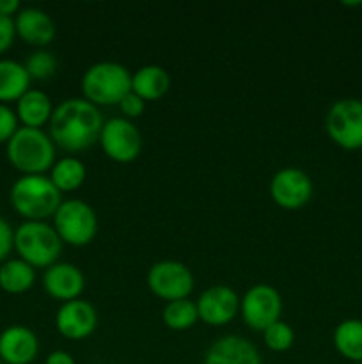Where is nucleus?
<instances>
[{
	"instance_id": "obj_13",
	"label": "nucleus",
	"mask_w": 362,
	"mask_h": 364,
	"mask_svg": "<svg viewBox=\"0 0 362 364\" xmlns=\"http://www.w3.org/2000/svg\"><path fill=\"white\" fill-rule=\"evenodd\" d=\"M57 333L70 341L87 340L98 327V311L84 299L64 302L55 313Z\"/></svg>"
},
{
	"instance_id": "obj_21",
	"label": "nucleus",
	"mask_w": 362,
	"mask_h": 364,
	"mask_svg": "<svg viewBox=\"0 0 362 364\" xmlns=\"http://www.w3.org/2000/svg\"><path fill=\"white\" fill-rule=\"evenodd\" d=\"M35 283V269L20 258H9L0 265V290L9 295L27 294Z\"/></svg>"
},
{
	"instance_id": "obj_16",
	"label": "nucleus",
	"mask_w": 362,
	"mask_h": 364,
	"mask_svg": "<svg viewBox=\"0 0 362 364\" xmlns=\"http://www.w3.org/2000/svg\"><path fill=\"white\" fill-rule=\"evenodd\" d=\"M39 354V340L27 326H9L0 333V361L32 364Z\"/></svg>"
},
{
	"instance_id": "obj_3",
	"label": "nucleus",
	"mask_w": 362,
	"mask_h": 364,
	"mask_svg": "<svg viewBox=\"0 0 362 364\" xmlns=\"http://www.w3.org/2000/svg\"><path fill=\"white\" fill-rule=\"evenodd\" d=\"M55 148L48 132L43 128L20 127L6 144V155L21 176L46 174L55 164Z\"/></svg>"
},
{
	"instance_id": "obj_18",
	"label": "nucleus",
	"mask_w": 362,
	"mask_h": 364,
	"mask_svg": "<svg viewBox=\"0 0 362 364\" xmlns=\"http://www.w3.org/2000/svg\"><path fill=\"white\" fill-rule=\"evenodd\" d=\"M53 103L50 96L41 89H28L16 102L18 123L25 128H43L50 123L53 114Z\"/></svg>"
},
{
	"instance_id": "obj_2",
	"label": "nucleus",
	"mask_w": 362,
	"mask_h": 364,
	"mask_svg": "<svg viewBox=\"0 0 362 364\" xmlns=\"http://www.w3.org/2000/svg\"><path fill=\"white\" fill-rule=\"evenodd\" d=\"M9 203L23 220L46 223L55 215L62 203V194L46 174H27L11 185Z\"/></svg>"
},
{
	"instance_id": "obj_8",
	"label": "nucleus",
	"mask_w": 362,
	"mask_h": 364,
	"mask_svg": "<svg viewBox=\"0 0 362 364\" xmlns=\"http://www.w3.org/2000/svg\"><path fill=\"white\" fill-rule=\"evenodd\" d=\"M149 291L165 302L188 299L194 290V274L185 263L176 259H162L151 265L146 276Z\"/></svg>"
},
{
	"instance_id": "obj_11",
	"label": "nucleus",
	"mask_w": 362,
	"mask_h": 364,
	"mask_svg": "<svg viewBox=\"0 0 362 364\" xmlns=\"http://www.w3.org/2000/svg\"><path fill=\"white\" fill-rule=\"evenodd\" d=\"M270 196L280 208L298 210L311 201L312 180L298 167H284L273 174L270 181Z\"/></svg>"
},
{
	"instance_id": "obj_26",
	"label": "nucleus",
	"mask_w": 362,
	"mask_h": 364,
	"mask_svg": "<svg viewBox=\"0 0 362 364\" xmlns=\"http://www.w3.org/2000/svg\"><path fill=\"white\" fill-rule=\"evenodd\" d=\"M57 57L45 48L32 52L25 63L31 80H48L57 73Z\"/></svg>"
},
{
	"instance_id": "obj_14",
	"label": "nucleus",
	"mask_w": 362,
	"mask_h": 364,
	"mask_svg": "<svg viewBox=\"0 0 362 364\" xmlns=\"http://www.w3.org/2000/svg\"><path fill=\"white\" fill-rule=\"evenodd\" d=\"M43 288L50 297L62 304L80 299L85 290L84 272L73 263L57 262L43 274Z\"/></svg>"
},
{
	"instance_id": "obj_28",
	"label": "nucleus",
	"mask_w": 362,
	"mask_h": 364,
	"mask_svg": "<svg viewBox=\"0 0 362 364\" xmlns=\"http://www.w3.org/2000/svg\"><path fill=\"white\" fill-rule=\"evenodd\" d=\"M117 107H119V110H121V114H123L124 119L133 121L144 114L146 102L142 98H138L137 95H133V92H128V95L121 100L119 105Z\"/></svg>"
},
{
	"instance_id": "obj_29",
	"label": "nucleus",
	"mask_w": 362,
	"mask_h": 364,
	"mask_svg": "<svg viewBox=\"0 0 362 364\" xmlns=\"http://www.w3.org/2000/svg\"><path fill=\"white\" fill-rule=\"evenodd\" d=\"M14 251V230L4 217H0V265Z\"/></svg>"
},
{
	"instance_id": "obj_33",
	"label": "nucleus",
	"mask_w": 362,
	"mask_h": 364,
	"mask_svg": "<svg viewBox=\"0 0 362 364\" xmlns=\"http://www.w3.org/2000/svg\"><path fill=\"white\" fill-rule=\"evenodd\" d=\"M0 364H4V363H2V361H0Z\"/></svg>"
},
{
	"instance_id": "obj_19",
	"label": "nucleus",
	"mask_w": 362,
	"mask_h": 364,
	"mask_svg": "<svg viewBox=\"0 0 362 364\" xmlns=\"http://www.w3.org/2000/svg\"><path fill=\"white\" fill-rule=\"evenodd\" d=\"M170 87V77L165 68L158 64L142 66L131 75V92L144 102H156L163 98Z\"/></svg>"
},
{
	"instance_id": "obj_32",
	"label": "nucleus",
	"mask_w": 362,
	"mask_h": 364,
	"mask_svg": "<svg viewBox=\"0 0 362 364\" xmlns=\"http://www.w3.org/2000/svg\"><path fill=\"white\" fill-rule=\"evenodd\" d=\"M21 9L20 0H0V16L14 18Z\"/></svg>"
},
{
	"instance_id": "obj_9",
	"label": "nucleus",
	"mask_w": 362,
	"mask_h": 364,
	"mask_svg": "<svg viewBox=\"0 0 362 364\" xmlns=\"http://www.w3.org/2000/svg\"><path fill=\"white\" fill-rule=\"evenodd\" d=\"M280 313H283V295L272 284H254L240 299L241 318L245 326L256 333H263L266 327L280 320Z\"/></svg>"
},
{
	"instance_id": "obj_25",
	"label": "nucleus",
	"mask_w": 362,
	"mask_h": 364,
	"mask_svg": "<svg viewBox=\"0 0 362 364\" xmlns=\"http://www.w3.org/2000/svg\"><path fill=\"white\" fill-rule=\"evenodd\" d=\"M261 334L266 347H268L272 352H277V354L287 352L295 343L293 327H291L287 322H284V320H277V322H273L272 326L266 327Z\"/></svg>"
},
{
	"instance_id": "obj_7",
	"label": "nucleus",
	"mask_w": 362,
	"mask_h": 364,
	"mask_svg": "<svg viewBox=\"0 0 362 364\" xmlns=\"http://www.w3.org/2000/svg\"><path fill=\"white\" fill-rule=\"evenodd\" d=\"M330 141L346 151L362 148V100L343 98L332 103L325 117Z\"/></svg>"
},
{
	"instance_id": "obj_17",
	"label": "nucleus",
	"mask_w": 362,
	"mask_h": 364,
	"mask_svg": "<svg viewBox=\"0 0 362 364\" xmlns=\"http://www.w3.org/2000/svg\"><path fill=\"white\" fill-rule=\"evenodd\" d=\"M14 28H16V38L38 50L48 46L57 32L55 21L39 7H21L20 13L14 16Z\"/></svg>"
},
{
	"instance_id": "obj_31",
	"label": "nucleus",
	"mask_w": 362,
	"mask_h": 364,
	"mask_svg": "<svg viewBox=\"0 0 362 364\" xmlns=\"http://www.w3.org/2000/svg\"><path fill=\"white\" fill-rule=\"evenodd\" d=\"M45 364H77L73 355L66 350H53L46 355Z\"/></svg>"
},
{
	"instance_id": "obj_12",
	"label": "nucleus",
	"mask_w": 362,
	"mask_h": 364,
	"mask_svg": "<svg viewBox=\"0 0 362 364\" xmlns=\"http://www.w3.org/2000/svg\"><path fill=\"white\" fill-rule=\"evenodd\" d=\"M195 306L201 322L212 327H222L233 322L240 313V297L231 287L215 284L199 295Z\"/></svg>"
},
{
	"instance_id": "obj_4",
	"label": "nucleus",
	"mask_w": 362,
	"mask_h": 364,
	"mask_svg": "<svg viewBox=\"0 0 362 364\" xmlns=\"http://www.w3.org/2000/svg\"><path fill=\"white\" fill-rule=\"evenodd\" d=\"M80 85L84 100L92 105H119L121 100L131 92V73L123 64L102 60L85 70Z\"/></svg>"
},
{
	"instance_id": "obj_34",
	"label": "nucleus",
	"mask_w": 362,
	"mask_h": 364,
	"mask_svg": "<svg viewBox=\"0 0 362 364\" xmlns=\"http://www.w3.org/2000/svg\"><path fill=\"white\" fill-rule=\"evenodd\" d=\"M358 364H362V363H358Z\"/></svg>"
},
{
	"instance_id": "obj_23",
	"label": "nucleus",
	"mask_w": 362,
	"mask_h": 364,
	"mask_svg": "<svg viewBox=\"0 0 362 364\" xmlns=\"http://www.w3.org/2000/svg\"><path fill=\"white\" fill-rule=\"evenodd\" d=\"M85 176H87L85 164L77 156H64V159L55 160L48 174V178L60 194L78 191L84 185Z\"/></svg>"
},
{
	"instance_id": "obj_1",
	"label": "nucleus",
	"mask_w": 362,
	"mask_h": 364,
	"mask_svg": "<svg viewBox=\"0 0 362 364\" xmlns=\"http://www.w3.org/2000/svg\"><path fill=\"white\" fill-rule=\"evenodd\" d=\"M103 123L98 107L84 98H70L53 109L48 135L53 144L64 151H85L99 139Z\"/></svg>"
},
{
	"instance_id": "obj_20",
	"label": "nucleus",
	"mask_w": 362,
	"mask_h": 364,
	"mask_svg": "<svg viewBox=\"0 0 362 364\" xmlns=\"http://www.w3.org/2000/svg\"><path fill=\"white\" fill-rule=\"evenodd\" d=\"M31 82L25 64L13 59H0V103H16L31 89Z\"/></svg>"
},
{
	"instance_id": "obj_5",
	"label": "nucleus",
	"mask_w": 362,
	"mask_h": 364,
	"mask_svg": "<svg viewBox=\"0 0 362 364\" xmlns=\"http://www.w3.org/2000/svg\"><path fill=\"white\" fill-rule=\"evenodd\" d=\"M62 240L52 224L38 220H23L14 230V251L34 269H48L59 262Z\"/></svg>"
},
{
	"instance_id": "obj_6",
	"label": "nucleus",
	"mask_w": 362,
	"mask_h": 364,
	"mask_svg": "<svg viewBox=\"0 0 362 364\" xmlns=\"http://www.w3.org/2000/svg\"><path fill=\"white\" fill-rule=\"evenodd\" d=\"M53 219V230L62 244L84 247L94 240L98 233V217L92 206L82 199H66L60 203Z\"/></svg>"
},
{
	"instance_id": "obj_10",
	"label": "nucleus",
	"mask_w": 362,
	"mask_h": 364,
	"mask_svg": "<svg viewBox=\"0 0 362 364\" xmlns=\"http://www.w3.org/2000/svg\"><path fill=\"white\" fill-rule=\"evenodd\" d=\"M98 142L103 153L117 164L133 162L142 151L141 130L135 127L133 121L124 119L123 116L110 117L103 123Z\"/></svg>"
},
{
	"instance_id": "obj_27",
	"label": "nucleus",
	"mask_w": 362,
	"mask_h": 364,
	"mask_svg": "<svg viewBox=\"0 0 362 364\" xmlns=\"http://www.w3.org/2000/svg\"><path fill=\"white\" fill-rule=\"evenodd\" d=\"M20 128L16 112L9 105L0 103V144H7Z\"/></svg>"
},
{
	"instance_id": "obj_24",
	"label": "nucleus",
	"mask_w": 362,
	"mask_h": 364,
	"mask_svg": "<svg viewBox=\"0 0 362 364\" xmlns=\"http://www.w3.org/2000/svg\"><path fill=\"white\" fill-rule=\"evenodd\" d=\"M162 322L170 331H188L199 322L197 306L190 299L165 302L162 311Z\"/></svg>"
},
{
	"instance_id": "obj_15",
	"label": "nucleus",
	"mask_w": 362,
	"mask_h": 364,
	"mask_svg": "<svg viewBox=\"0 0 362 364\" xmlns=\"http://www.w3.org/2000/svg\"><path fill=\"white\" fill-rule=\"evenodd\" d=\"M202 364H263L258 347L247 338L226 334L213 341Z\"/></svg>"
},
{
	"instance_id": "obj_22",
	"label": "nucleus",
	"mask_w": 362,
	"mask_h": 364,
	"mask_svg": "<svg viewBox=\"0 0 362 364\" xmlns=\"http://www.w3.org/2000/svg\"><path fill=\"white\" fill-rule=\"evenodd\" d=\"M332 341L339 355L355 364L362 363V320H343L334 329Z\"/></svg>"
},
{
	"instance_id": "obj_30",
	"label": "nucleus",
	"mask_w": 362,
	"mask_h": 364,
	"mask_svg": "<svg viewBox=\"0 0 362 364\" xmlns=\"http://www.w3.org/2000/svg\"><path fill=\"white\" fill-rule=\"evenodd\" d=\"M14 39H16L14 18L0 16V55H4L14 45Z\"/></svg>"
}]
</instances>
